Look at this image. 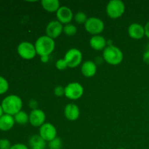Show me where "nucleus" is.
Returning <instances> with one entry per match:
<instances>
[{
    "label": "nucleus",
    "mask_w": 149,
    "mask_h": 149,
    "mask_svg": "<svg viewBox=\"0 0 149 149\" xmlns=\"http://www.w3.org/2000/svg\"><path fill=\"white\" fill-rule=\"evenodd\" d=\"M1 105L4 113L14 116L16 113L21 111L23 100L16 95H10L3 99Z\"/></svg>",
    "instance_id": "nucleus-1"
},
{
    "label": "nucleus",
    "mask_w": 149,
    "mask_h": 149,
    "mask_svg": "<svg viewBox=\"0 0 149 149\" xmlns=\"http://www.w3.org/2000/svg\"><path fill=\"white\" fill-rule=\"evenodd\" d=\"M35 49L36 55L39 56H49L54 51L55 47V42L54 39L47 35L40 36L35 42Z\"/></svg>",
    "instance_id": "nucleus-2"
},
{
    "label": "nucleus",
    "mask_w": 149,
    "mask_h": 149,
    "mask_svg": "<svg viewBox=\"0 0 149 149\" xmlns=\"http://www.w3.org/2000/svg\"><path fill=\"white\" fill-rule=\"evenodd\" d=\"M123 52L117 47L109 45L104 49L103 52V58L106 63L112 65L120 64L123 61Z\"/></svg>",
    "instance_id": "nucleus-3"
},
{
    "label": "nucleus",
    "mask_w": 149,
    "mask_h": 149,
    "mask_svg": "<svg viewBox=\"0 0 149 149\" xmlns=\"http://www.w3.org/2000/svg\"><path fill=\"white\" fill-rule=\"evenodd\" d=\"M125 5L121 0H111L106 6V13L111 19H117L125 13Z\"/></svg>",
    "instance_id": "nucleus-4"
},
{
    "label": "nucleus",
    "mask_w": 149,
    "mask_h": 149,
    "mask_svg": "<svg viewBox=\"0 0 149 149\" xmlns=\"http://www.w3.org/2000/svg\"><path fill=\"white\" fill-rule=\"evenodd\" d=\"M105 28L104 23L101 19L97 17H88L84 23V29L90 34L95 36L99 35L103 31Z\"/></svg>",
    "instance_id": "nucleus-5"
},
{
    "label": "nucleus",
    "mask_w": 149,
    "mask_h": 149,
    "mask_svg": "<svg viewBox=\"0 0 149 149\" xmlns=\"http://www.w3.org/2000/svg\"><path fill=\"white\" fill-rule=\"evenodd\" d=\"M17 54L24 60H31L36 56V52L35 46L29 42H22L17 47Z\"/></svg>",
    "instance_id": "nucleus-6"
},
{
    "label": "nucleus",
    "mask_w": 149,
    "mask_h": 149,
    "mask_svg": "<svg viewBox=\"0 0 149 149\" xmlns=\"http://www.w3.org/2000/svg\"><path fill=\"white\" fill-rule=\"evenodd\" d=\"M65 62L69 68H76L81 64L82 61V53L81 51L76 48L68 49L64 56Z\"/></svg>",
    "instance_id": "nucleus-7"
},
{
    "label": "nucleus",
    "mask_w": 149,
    "mask_h": 149,
    "mask_svg": "<svg viewBox=\"0 0 149 149\" xmlns=\"http://www.w3.org/2000/svg\"><path fill=\"white\" fill-rule=\"evenodd\" d=\"M84 93V88L79 82H71L65 87V96L72 100L79 99Z\"/></svg>",
    "instance_id": "nucleus-8"
},
{
    "label": "nucleus",
    "mask_w": 149,
    "mask_h": 149,
    "mask_svg": "<svg viewBox=\"0 0 149 149\" xmlns=\"http://www.w3.org/2000/svg\"><path fill=\"white\" fill-rule=\"evenodd\" d=\"M39 135L46 142H49L57 137V130L53 125L45 122L39 128Z\"/></svg>",
    "instance_id": "nucleus-9"
},
{
    "label": "nucleus",
    "mask_w": 149,
    "mask_h": 149,
    "mask_svg": "<svg viewBox=\"0 0 149 149\" xmlns=\"http://www.w3.org/2000/svg\"><path fill=\"white\" fill-rule=\"evenodd\" d=\"M46 34L52 39L58 38L63 31V26L58 20H52L46 26Z\"/></svg>",
    "instance_id": "nucleus-10"
},
{
    "label": "nucleus",
    "mask_w": 149,
    "mask_h": 149,
    "mask_svg": "<svg viewBox=\"0 0 149 149\" xmlns=\"http://www.w3.org/2000/svg\"><path fill=\"white\" fill-rule=\"evenodd\" d=\"M46 115L45 113L41 109H34L31 111L29 114V123L33 127H39L45 123Z\"/></svg>",
    "instance_id": "nucleus-11"
},
{
    "label": "nucleus",
    "mask_w": 149,
    "mask_h": 149,
    "mask_svg": "<svg viewBox=\"0 0 149 149\" xmlns=\"http://www.w3.org/2000/svg\"><path fill=\"white\" fill-rule=\"evenodd\" d=\"M56 17L58 21L62 24L66 25L71 23L74 17V14L69 7L66 6H61L59 10L56 12Z\"/></svg>",
    "instance_id": "nucleus-12"
},
{
    "label": "nucleus",
    "mask_w": 149,
    "mask_h": 149,
    "mask_svg": "<svg viewBox=\"0 0 149 149\" xmlns=\"http://www.w3.org/2000/svg\"><path fill=\"white\" fill-rule=\"evenodd\" d=\"M127 32L129 36L134 39H141L145 36L144 26L138 23H133L130 25Z\"/></svg>",
    "instance_id": "nucleus-13"
},
{
    "label": "nucleus",
    "mask_w": 149,
    "mask_h": 149,
    "mask_svg": "<svg viewBox=\"0 0 149 149\" xmlns=\"http://www.w3.org/2000/svg\"><path fill=\"white\" fill-rule=\"evenodd\" d=\"M64 115L68 120L76 121L79 117V108L74 103H68L64 109Z\"/></svg>",
    "instance_id": "nucleus-14"
},
{
    "label": "nucleus",
    "mask_w": 149,
    "mask_h": 149,
    "mask_svg": "<svg viewBox=\"0 0 149 149\" xmlns=\"http://www.w3.org/2000/svg\"><path fill=\"white\" fill-rule=\"evenodd\" d=\"M90 45L95 50H104L105 48L107 47V41L103 36L95 35L90 38Z\"/></svg>",
    "instance_id": "nucleus-15"
},
{
    "label": "nucleus",
    "mask_w": 149,
    "mask_h": 149,
    "mask_svg": "<svg viewBox=\"0 0 149 149\" xmlns=\"http://www.w3.org/2000/svg\"><path fill=\"white\" fill-rule=\"evenodd\" d=\"M81 74L87 78H90L95 75L97 72V65L93 61H85L81 65Z\"/></svg>",
    "instance_id": "nucleus-16"
},
{
    "label": "nucleus",
    "mask_w": 149,
    "mask_h": 149,
    "mask_svg": "<svg viewBox=\"0 0 149 149\" xmlns=\"http://www.w3.org/2000/svg\"><path fill=\"white\" fill-rule=\"evenodd\" d=\"M15 123L14 116L4 113L0 117V130L4 132L10 130L14 127Z\"/></svg>",
    "instance_id": "nucleus-17"
},
{
    "label": "nucleus",
    "mask_w": 149,
    "mask_h": 149,
    "mask_svg": "<svg viewBox=\"0 0 149 149\" xmlns=\"http://www.w3.org/2000/svg\"><path fill=\"white\" fill-rule=\"evenodd\" d=\"M29 149H46V141L39 135H34L29 141Z\"/></svg>",
    "instance_id": "nucleus-18"
},
{
    "label": "nucleus",
    "mask_w": 149,
    "mask_h": 149,
    "mask_svg": "<svg viewBox=\"0 0 149 149\" xmlns=\"http://www.w3.org/2000/svg\"><path fill=\"white\" fill-rule=\"evenodd\" d=\"M41 4L44 10L48 13H56L61 7L58 0H42Z\"/></svg>",
    "instance_id": "nucleus-19"
},
{
    "label": "nucleus",
    "mask_w": 149,
    "mask_h": 149,
    "mask_svg": "<svg viewBox=\"0 0 149 149\" xmlns=\"http://www.w3.org/2000/svg\"><path fill=\"white\" fill-rule=\"evenodd\" d=\"M14 119L15 123L18 125H24L29 122V115L23 111H20L14 116Z\"/></svg>",
    "instance_id": "nucleus-20"
},
{
    "label": "nucleus",
    "mask_w": 149,
    "mask_h": 149,
    "mask_svg": "<svg viewBox=\"0 0 149 149\" xmlns=\"http://www.w3.org/2000/svg\"><path fill=\"white\" fill-rule=\"evenodd\" d=\"M63 32L66 36H73L77 33V29L74 25L68 23L63 26Z\"/></svg>",
    "instance_id": "nucleus-21"
},
{
    "label": "nucleus",
    "mask_w": 149,
    "mask_h": 149,
    "mask_svg": "<svg viewBox=\"0 0 149 149\" xmlns=\"http://www.w3.org/2000/svg\"><path fill=\"white\" fill-rule=\"evenodd\" d=\"M74 20L77 22L78 24H84L86 23V21L87 20L88 17H87L86 13H84V12L79 11L77 12L75 14V15L74 16Z\"/></svg>",
    "instance_id": "nucleus-22"
},
{
    "label": "nucleus",
    "mask_w": 149,
    "mask_h": 149,
    "mask_svg": "<svg viewBox=\"0 0 149 149\" xmlns=\"http://www.w3.org/2000/svg\"><path fill=\"white\" fill-rule=\"evenodd\" d=\"M63 146V143L62 141L60 138L56 137L55 139L52 141H49L48 143V147L49 149H61Z\"/></svg>",
    "instance_id": "nucleus-23"
},
{
    "label": "nucleus",
    "mask_w": 149,
    "mask_h": 149,
    "mask_svg": "<svg viewBox=\"0 0 149 149\" xmlns=\"http://www.w3.org/2000/svg\"><path fill=\"white\" fill-rule=\"evenodd\" d=\"M9 90V82L4 77L0 76V95L7 93Z\"/></svg>",
    "instance_id": "nucleus-24"
},
{
    "label": "nucleus",
    "mask_w": 149,
    "mask_h": 149,
    "mask_svg": "<svg viewBox=\"0 0 149 149\" xmlns=\"http://www.w3.org/2000/svg\"><path fill=\"white\" fill-rule=\"evenodd\" d=\"M55 67L59 71H64V70H65L68 68V65H67V63L65 62L64 58H61V59L58 60L56 61V63H55Z\"/></svg>",
    "instance_id": "nucleus-25"
},
{
    "label": "nucleus",
    "mask_w": 149,
    "mask_h": 149,
    "mask_svg": "<svg viewBox=\"0 0 149 149\" xmlns=\"http://www.w3.org/2000/svg\"><path fill=\"white\" fill-rule=\"evenodd\" d=\"M11 146V143L8 139H0V149H10Z\"/></svg>",
    "instance_id": "nucleus-26"
},
{
    "label": "nucleus",
    "mask_w": 149,
    "mask_h": 149,
    "mask_svg": "<svg viewBox=\"0 0 149 149\" xmlns=\"http://www.w3.org/2000/svg\"><path fill=\"white\" fill-rule=\"evenodd\" d=\"M54 94L58 97H61L63 95H65V87L63 86H57L54 90Z\"/></svg>",
    "instance_id": "nucleus-27"
},
{
    "label": "nucleus",
    "mask_w": 149,
    "mask_h": 149,
    "mask_svg": "<svg viewBox=\"0 0 149 149\" xmlns=\"http://www.w3.org/2000/svg\"><path fill=\"white\" fill-rule=\"evenodd\" d=\"M10 149H29V148L23 143H15L12 145Z\"/></svg>",
    "instance_id": "nucleus-28"
},
{
    "label": "nucleus",
    "mask_w": 149,
    "mask_h": 149,
    "mask_svg": "<svg viewBox=\"0 0 149 149\" xmlns=\"http://www.w3.org/2000/svg\"><path fill=\"white\" fill-rule=\"evenodd\" d=\"M29 107L32 109V110H34V109H37L38 106V102L36 101L35 99H31V100L29 101Z\"/></svg>",
    "instance_id": "nucleus-29"
},
{
    "label": "nucleus",
    "mask_w": 149,
    "mask_h": 149,
    "mask_svg": "<svg viewBox=\"0 0 149 149\" xmlns=\"http://www.w3.org/2000/svg\"><path fill=\"white\" fill-rule=\"evenodd\" d=\"M143 60L146 64L149 65V49H147L143 55Z\"/></svg>",
    "instance_id": "nucleus-30"
},
{
    "label": "nucleus",
    "mask_w": 149,
    "mask_h": 149,
    "mask_svg": "<svg viewBox=\"0 0 149 149\" xmlns=\"http://www.w3.org/2000/svg\"><path fill=\"white\" fill-rule=\"evenodd\" d=\"M144 29H145V36H147L149 39V21L146 23Z\"/></svg>",
    "instance_id": "nucleus-31"
},
{
    "label": "nucleus",
    "mask_w": 149,
    "mask_h": 149,
    "mask_svg": "<svg viewBox=\"0 0 149 149\" xmlns=\"http://www.w3.org/2000/svg\"><path fill=\"white\" fill-rule=\"evenodd\" d=\"M40 60L42 63H47L49 61V56H46V55H45V56H41Z\"/></svg>",
    "instance_id": "nucleus-32"
},
{
    "label": "nucleus",
    "mask_w": 149,
    "mask_h": 149,
    "mask_svg": "<svg viewBox=\"0 0 149 149\" xmlns=\"http://www.w3.org/2000/svg\"><path fill=\"white\" fill-rule=\"evenodd\" d=\"M4 114V111H3V109H2V107H1V105L0 104V117H1L2 115Z\"/></svg>",
    "instance_id": "nucleus-33"
},
{
    "label": "nucleus",
    "mask_w": 149,
    "mask_h": 149,
    "mask_svg": "<svg viewBox=\"0 0 149 149\" xmlns=\"http://www.w3.org/2000/svg\"><path fill=\"white\" fill-rule=\"evenodd\" d=\"M118 149H125V148H118Z\"/></svg>",
    "instance_id": "nucleus-34"
},
{
    "label": "nucleus",
    "mask_w": 149,
    "mask_h": 149,
    "mask_svg": "<svg viewBox=\"0 0 149 149\" xmlns=\"http://www.w3.org/2000/svg\"><path fill=\"white\" fill-rule=\"evenodd\" d=\"M46 149H49V148H46Z\"/></svg>",
    "instance_id": "nucleus-35"
}]
</instances>
